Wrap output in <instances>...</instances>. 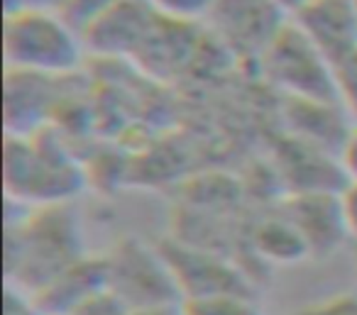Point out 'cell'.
Segmentation results:
<instances>
[{
	"label": "cell",
	"mask_w": 357,
	"mask_h": 315,
	"mask_svg": "<svg viewBox=\"0 0 357 315\" xmlns=\"http://www.w3.org/2000/svg\"><path fill=\"white\" fill-rule=\"evenodd\" d=\"M284 215L301 232L311 254H328L347 237L337 193H291L284 206Z\"/></svg>",
	"instance_id": "30bf717a"
},
{
	"label": "cell",
	"mask_w": 357,
	"mask_h": 315,
	"mask_svg": "<svg viewBox=\"0 0 357 315\" xmlns=\"http://www.w3.org/2000/svg\"><path fill=\"white\" fill-rule=\"evenodd\" d=\"M184 315H262L250 295H213L184 300Z\"/></svg>",
	"instance_id": "5bb4252c"
},
{
	"label": "cell",
	"mask_w": 357,
	"mask_h": 315,
	"mask_svg": "<svg viewBox=\"0 0 357 315\" xmlns=\"http://www.w3.org/2000/svg\"><path fill=\"white\" fill-rule=\"evenodd\" d=\"M296 315H357V293H340L333 298L303 305Z\"/></svg>",
	"instance_id": "ac0fdd59"
},
{
	"label": "cell",
	"mask_w": 357,
	"mask_h": 315,
	"mask_svg": "<svg viewBox=\"0 0 357 315\" xmlns=\"http://www.w3.org/2000/svg\"><path fill=\"white\" fill-rule=\"evenodd\" d=\"M337 167L342 169L347 181H357V123H352L340 152H337Z\"/></svg>",
	"instance_id": "ffe728a7"
},
{
	"label": "cell",
	"mask_w": 357,
	"mask_h": 315,
	"mask_svg": "<svg viewBox=\"0 0 357 315\" xmlns=\"http://www.w3.org/2000/svg\"><path fill=\"white\" fill-rule=\"evenodd\" d=\"M355 8H357V0H355Z\"/></svg>",
	"instance_id": "cb8c5ba5"
},
{
	"label": "cell",
	"mask_w": 357,
	"mask_h": 315,
	"mask_svg": "<svg viewBox=\"0 0 357 315\" xmlns=\"http://www.w3.org/2000/svg\"><path fill=\"white\" fill-rule=\"evenodd\" d=\"M264 79L291 100L340 105L335 84V66L301 35L294 22L277 37L267 54L259 59Z\"/></svg>",
	"instance_id": "3957f363"
},
{
	"label": "cell",
	"mask_w": 357,
	"mask_h": 315,
	"mask_svg": "<svg viewBox=\"0 0 357 315\" xmlns=\"http://www.w3.org/2000/svg\"><path fill=\"white\" fill-rule=\"evenodd\" d=\"M128 315H184V303H167V305H147V308H132Z\"/></svg>",
	"instance_id": "7402d4cb"
},
{
	"label": "cell",
	"mask_w": 357,
	"mask_h": 315,
	"mask_svg": "<svg viewBox=\"0 0 357 315\" xmlns=\"http://www.w3.org/2000/svg\"><path fill=\"white\" fill-rule=\"evenodd\" d=\"M291 22L333 66L357 54L355 0H308Z\"/></svg>",
	"instance_id": "ba28073f"
},
{
	"label": "cell",
	"mask_w": 357,
	"mask_h": 315,
	"mask_svg": "<svg viewBox=\"0 0 357 315\" xmlns=\"http://www.w3.org/2000/svg\"><path fill=\"white\" fill-rule=\"evenodd\" d=\"M289 22L291 15L274 0H218L206 25L223 49L259 64Z\"/></svg>",
	"instance_id": "277c9868"
},
{
	"label": "cell",
	"mask_w": 357,
	"mask_h": 315,
	"mask_svg": "<svg viewBox=\"0 0 357 315\" xmlns=\"http://www.w3.org/2000/svg\"><path fill=\"white\" fill-rule=\"evenodd\" d=\"M255 247H257L259 256L277 261V264H294L311 254L301 232L291 225V220L284 213L272 220H264L255 230Z\"/></svg>",
	"instance_id": "7c38bea8"
},
{
	"label": "cell",
	"mask_w": 357,
	"mask_h": 315,
	"mask_svg": "<svg viewBox=\"0 0 357 315\" xmlns=\"http://www.w3.org/2000/svg\"><path fill=\"white\" fill-rule=\"evenodd\" d=\"M6 315H45V313L37 308V303L32 300L30 293L10 286L6 293Z\"/></svg>",
	"instance_id": "44dd1931"
},
{
	"label": "cell",
	"mask_w": 357,
	"mask_h": 315,
	"mask_svg": "<svg viewBox=\"0 0 357 315\" xmlns=\"http://www.w3.org/2000/svg\"><path fill=\"white\" fill-rule=\"evenodd\" d=\"M103 289H108L105 256H81L45 289L32 293V300L45 315H74L84 300Z\"/></svg>",
	"instance_id": "8fae6325"
},
{
	"label": "cell",
	"mask_w": 357,
	"mask_h": 315,
	"mask_svg": "<svg viewBox=\"0 0 357 315\" xmlns=\"http://www.w3.org/2000/svg\"><path fill=\"white\" fill-rule=\"evenodd\" d=\"M115 0H61L56 10L71 22L79 32H84L103 10H108Z\"/></svg>",
	"instance_id": "2e32d148"
},
{
	"label": "cell",
	"mask_w": 357,
	"mask_h": 315,
	"mask_svg": "<svg viewBox=\"0 0 357 315\" xmlns=\"http://www.w3.org/2000/svg\"><path fill=\"white\" fill-rule=\"evenodd\" d=\"M130 308L125 305V300L118 293H113L110 289H103L98 293H93L89 300L76 308L74 315H128Z\"/></svg>",
	"instance_id": "e0dca14e"
},
{
	"label": "cell",
	"mask_w": 357,
	"mask_h": 315,
	"mask_svg": "<svg viewBox=\"0 0 357 315\" xmlns=\"http://www.w3.org/2000/svg\"><path fill=\"white\" fill-rule=\"evenodd\" d=\"M218 0H149L162 20L176 22V25L194 27L199 22H206L213 13Z\"/></svg>",
	"instance_id": "4fadbf2b"
},
{
	"label": "cell",
	"mask_w": 357,
	"mask_h": 315,
	"mask_svg": "<svg viewBox=\"0 0 357 315\" xmlns=\"http://www.w3.org/2000/svg\"><path fill=\"white\" fill-rule=\"evenodd\" d=\"M81 242L61 206H47L17 227V247L8 245V271L15 289L37 293L81 259Z\"/></svg>",
	"instance_id": "7a4b0ae2"
},
{
	"label": "cell",
	"mask_w": 357,
	"mask_h": 315,
	"mask_svg": "<svg viewBox=\"0 0 357 315\" xmlns=\"http://www.w3.org/2000/svg\"><path fill=\"white\" fill-rule=\"evenodd\" d=\"M279 8H284V10L289 13V15H294V13L298 10V8H303L308 3V0H274Z\"/></svg>",
	"instance_id": "603a6c76"
},
{
	"label": "cell",
	"mask_w": 357,
	"mask_h": 315,
	"mask_svg": "<svg viewBox=\"0 0 357 315\" xmlns=\"http://www.w3.org/2000/svg\"><path fill=\"white\" fill-rule=\"evenodd\" d=\"M84 37L56 8L30 6L8 13L6 61L10 71L69 76L84 59Z\"/></svg>",
	"instance_id": "6da1fadb"
},
{
	"label": "cell",
	"mask_w": 357,
	"mask_h": 315,
	"mask_svg": "<svg viewBox=\"0 0 357 315\" xmlns=\"http://www.w3.org/2000/svg\"><path fill=\"white\" fill-rule=\"evenodd\" d=\"M172 269L184 300L213 298V295H250L248 281L235 266L213 252L169 242L159 249Z\"/></svg>",
	"instance_id": "8992f818"
},
{
	"label": "cell",
	"mask_w": 357,
	"mask_h": 315,
	"mask_svg": "<svg viewBox=\"0 0 357 315\" xmlns=\"http://www.w3.org/2000/svg\"><path fill=\"white\" fill-rule=\"evenodd\" d=\"M6 178L8 191H13L17 198H45L52 206H59L61 193L71 188V174H66V164L50 159L47 152H40L25 137L8 142Z\"/></svg>",
	"instance_id": "9c48e42d"
},
{
	"label": "cell",
	"mask_w": 357,
	"mask_h": 315,
	"mask_svg": "<svg viewBox=\"0 0 357 315\" xmlns=\"http://www.w3.org/2000/svg\"><path fill=\"white\" fill-rule=\"evenodd\" d=\"M159 15L149 0H115L84 32L86 52L100 56H137L154 32Z\"/></svg>",
	"instance_id": "52a82bcc"
},
{
	"label": "cell",
	"mask_w": 357,
	"mask_h": 315,
	"mask_svg": "<svg viewBox=\"0 0 357 315\" xmlns=\"http://www.w3.org/2000/svg\"><path fill=\"white\" fill-rule=\"evenodd\" d=\"M337 198H340V213L347 237L357 242V181H347L342 191L337 193Z\"/></svg>",
	"instance_id": "d6986e66"
},
{
	"label": "cell",
	"mask_w": 357,
	"mask_h": 315,
	"mask_svg": "<svg viewBox=\"0 0 357 315\" xmlns=\"http://www.w3.org/2000/svg\"><path fill=\"white\" fill-rule=\"evenodd\" d=\"M335 84L340 108L345 110L352 123H357V54L335 66Z\"/></svg>",
	"instance_id": "9a60e30c"
},
{
	"label": "cell",
	"mask_w": 357,
	"mask_h": 315,
	"mask_svg": "<svg viewBox=\"0 0 357 315\" xmlns=\"http://www.w3.org/2000/svg\"><path fill=\"white\" fill-rule=\"evenodd\" d=\"M108 289L125 300L130 310L147 305L184 303L172 269L162 252L144 247L142 242L125 240L105 254Z\"/></svg>",
	"instance_id": "5b68a950"
}]
</instances>
